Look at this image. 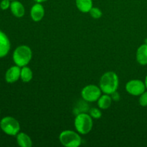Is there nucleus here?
<instances>
[{
	"instance_id": "f257e3e1",
	"label": "nucleus",
	"mask_w": 147,
	"mask_h": 147,
	"mask_svg": "<svg viewBox=\"0 0 147 147\" xmlns=\"http://www.w3.org/2000/svg\"><path fill=\"white\" fill-rule=\"evenodd\" d=\"M119 77L114 72H106L100 80V88L104 93L111 95L116 91L119 87Z\"/></svg>"
},
{
	"instance_id": "f03ea898",
	"label": "nucleus",
	"mask_w": 147,
	"mask_h": 147,
	"mask_svg": "<svg viewBox=\"0 0 147 147\" xmlns=\"http://www.w3.org/2000/svg\"><path fill=\"white\" fill-rule=\"evenodd\" d=\"M32 53L30 47L20 45L14 50L13 53V60L17 65L21 67L27 66L31 60Z\"/></svg>"
},
{
	"instance_id": "7ed1b4c3",
	"label": "nucleus",
	"mask_w": 147,
	"mask_h": 147,
	"mask_svg": "<svg viewBox=\"0 0 147 147\" xmlns=\"http://www.w3.org/2000/svg\"><path fill=\"white\" fill-rule=\"evenodd\" d=\"M75 127L80 134H87L93 128V119L90 114L80 113L77 114L75 119Z\"/></svg>"
},
{
	"instance_id": "20e7f679",
	"label": "nucleus",
	"mask_w": 147,
	"mask_h": 147,
	"mask_svg": "<svg viewBox=\"0 0 147 147\" xmlns=\"http://www.w3.org/2000/svg\"><path fill=\"white\" fill-rule=\"evenodd\" d=\"M59 139L60 143L66 147H78L81 144L80 135L71 130H65L61 132Z\"/></svg>"
},
{
	"instance_id": "39448f33",
	"label": "nucleus",
	"mask_w": 147,
	"mask_h": 147,
	"mask_svg": "<svg viewBox=\"0 0 147 147\" xmlns=\"http://www.w3.org/2000/svg\"><path fill=\"white\" fill-rule=\"evenodd\" d=\"M1 130L7 135L16 136L20 130V123L17 119L11 116H6L0 121Z\"/></svg>"
},
{
	"instance_id": "423d86ee",
	"label": "nucleus",
	"mask_w": 147,
	"mask_h": 147,
	"mask_svg": "<svg viewBox=\"0 0 147 147\" xmlns=\"http://www.w3.org/2000/svg\"><path fill=\"white\" fill-rule=\"evenodd\" d=\"M102 90L96 85H88L83 88L81 96L83 100L87 102H95L101 96Z\"/></svg>"
},
{
	"instance_id": "0eeeda50",
	"label": "nucleus",
	"mask_w": 147,
	"mask_h": 147,
	"mask_svg": "<svg viewBox=\"0 0 147 147\" xmlns=\"http://www.w3.org/2000/svg\"><path fill=\"white\" fill-rule=\"evenodd\" d=\"M146 86L143 81L140 80H131L126 85V90L132 96H140L146 90Z\"/></svg>"
},
{
	"instance_id": "6e6552de",
	"label": "nucleus",
	"mask_w": 147,
	"mask_h": 147,
	"mask_svg": "<svg viewBox=\"0 0 147 147\" xmlns=\"http://www.w3.org/2000/svg\"><path fill=\"white\" fill-rule=\"evenodd\" d=\"M20 74H21V68L20 66L17 65L14 66H11L6 72V81L9 83H15L20 78Z\"/></svg>"
},
{
	"instance_id": "1a4fd4ad",
	"label": "nucleus",
	"mask_w": 147,
	"mask_h": 147,
	"mask_svg": "<svg viewBox=\"0 0 147 147\" xmlns=\"http://www.w3.org/2000/svg\"><path fill=\"white\" fill-rule=\"evenodd\" d=\"M11 47L9 39L7 34L0 30V58L4 57L9 53Z\"/></svg>"
},
{
	"instance_id": "9d476101",
	"label": "nucleus",
	"mask_w": 147,
	"mask_h": 147,
	"mask_svg": "<svg viewBox=\"0 0 147 147\" xmlns=\"http://www.w3.org/2000/svg\"><path fill=\"white\" fill-rule=\"evenodd\" d=\"M30 15L34 22H40L42 20L45 16V9L41 3H36L32 6L30 11Z\"/></svg>"
},
{
	"instance_id": "9b49d317",
	"label": "nucleus",
	"mask_w": 147,
	"mask_h": 147,
	"mask_svg": "<svg viewBox=\"0 0 147 147\" xmlns=\"http://www.w3.org/2000/svg\"><path fill=\"white\" fill-rule=\"evenodd\" d=\"M10 10H11L13 15L16 17H18V18L22 17L24 15V12H25V9H24L23 4L20 1H16V0H14L11 2Z\"/></svg>"
},
{
	"instance_id": "f8f14e48",
	"label": "nucleus",
	"mask_w": 147,
	"mask_h": 147,
	"mask_svg": "<svg viewBox=\"0 0 147 147\" xmlns=\"http://www.w3.org/2000/svg\"><path fill=\"white\" fill-rule=\"evenodd\" d=\"M136 60L142 65H147V44L142 45L136 52Z\"/></svg>"
},
{
	"instance_id": "ddd939ff",
	"label": "nucleus",
	"mask_w": 147,
	"mask_h": 147,
	"mask_svg": "<svg viewBox=\"0 0 147 147\" xmlns=\"http://www.w3.org/2000/svg\"><path fill=\"white\" fill-rule=\"evenodd\" d=\"M17 142L19 146L22 147H31L32 142L30 136L25 133H18L17 134Z\"/></svg>"
},
{
	"instance_id": "4468645a",
	"label": "nucleus",
	"mask_w": 147,
	"mask_h": 147,
	"mask_svg": "<svg viewBox=\"0 0 147 147\" xmlns=\"http://www.w3.org/2000/svg\"><path fill=\"white\" fill-rule=\"evenodd\" d=\"M76 4L79 11L83 13L89 12L93 7L92 0H76Z\"/></svg>"
},
{
	"instance_id": "2eb2a0df",
	"label": "nucleus",
	"mask_w": 147,
	"mask_h": 147,
	"mask_svg": "<svg viewBox=\"0 0 147 147\" xmlns=\"http://www.w3.org/2000/svg\"><path fill=\"white\" fill-rule=\"evenodd\" d=\"M112 103L111 96L109 94L105 93L104 95H101L98 100V106L100 109H107L111 106Z\"/></svg>"
},
{
	"instance_id": "dca6fc26",
	"label": "nucleus",
	"mask_w": 147,
	"mask_h": 147,
	"mask_svg": "<svg viewBox=\"0 0 147 147\" xmlns=\"http://www.w3.org/2000/svg\"><path fill=\"white\" fill-rule=\"evenodd\" d=\"M33 73L31 69L27 66L22 67L21 74H20V78L24 83H28L32 79Z\"/></svg>"
},
{
	"instance_id": "f3484780",
	"label": "nucleus",
	"mask_w": 147,
	"mask_h": 147,
	"mask_svg": "<svg viewBox=\"0 0 147 147\" xmlns=\"http://www.w3.org/2000/svg\"><path fill=\"white\" fill-rule=\"evenodd\" d=\"M89 13H90V15L94 19H99L103 15L101 10L98 7H92Z\"/></svg>"
},
{
	"instance_id": "a211bd4d",
	"label": "nucleus",
	"mask_w": 147,
	"mask_h": 147,
	"mask_svg": "<svg viewBox=\"0 0 147 147\" xmlns=\"http://www.w3.org/2000/svg\"><path fill=\"white\" fill-rule=\"evenodd\" d=\"M89 113H89L90 116L93 119H98L102 116L101 111L98 109H97V108H92L90 110V111H89Z\"/></svg>"
},
{
	"instance_id": "6ab92c4d",
	"label": "nucleus",
	"mask_w": 147,
	"mask_h": 147,
	"mask_svg": "<svg viewBox=\"0 0 147 147\" xmlns=\"http://www.w3.org/2000/svg\"><path fill=\"white\" fill-rule=\"evenodd\" d=\"M139 104L143 107L147 106V91H144L139 98Z\"/></svg>"
},
{
	"instance_id": "aec40b11",
	"label": "nucleus",
	"mask_w": 147,
	"mask_h": 147,
	"mask_svg": "<svg viewBox=\"0 0 147 147\" xmlns=\"http://www.w3.org/2000/svg\"><path fill=\"white\" fill-rule=\"evenodd\" d=\"M10 0H2L0 3V8L2 10H6L8 8H10Z\"/></svg>"
},
{
	"instance_id": "412c9836",
	"label": "nucleus",
	"mask_w": 147,
	"mask_h": 147,
	"mask_svg": "<svg viewBox=\"0 0 147 147\" xmlns=\"http://www.w3.org/2000/svg\"><path fill=\"white\" fill-rule=\"evenodd\" d=\"M111 95L112 100H115V101H118L120 99V95H119V93L116 90L115 92H113V93H112Z\"/></svg>"
},
{
	"instance_id": "4be33fe9",
	"label": "nucleus",
	"mask_w": 147,
	"mask_h": 147,
	"mask_svg": "<svg viewBox=\"0 0 147 147\" xmlns=\"http://www.w3.org/2000/svg\"><path fill=\"white\" fill-rule=\"evenodd\" d=\"M36 3H42L45 2V1H47V0H34Z\"/></svg>"
},
{
	"instance_id": "5701e85b",
	"label": "nucleus",
	"mask_w": 147,
	"mask_h": 147,
	"mask_svg": "<svg viewBox=\"0 0 147 147\" xmlns=\"http://www.w3.org/2000/svg\"><path fill=\"white\" fill-rule=\"evenodd\" d=\"M144 83H145V86H146V88H147V76H146V78H145Z\"/></svg>"
},
{
	"instance_id": "b1692460",
	"label": "nucleus",
	"mask_w": 147,
	"mask_h": 147,
	"mask_svg": "<svg viewBox=\"0 0 147 147\" xmlns=\"http://www.w3.org/2000/svg\"><path fill=\"white\" fill-rule=\"evenodd\" d=\"M145 44H147V39L145 40Z\"/></svg>"
},
{
	"instance_id": "393cba45",
	"label": "nucleus",
	"mask_w": 147,
	"mask_h": 147,
	"mask_svg": "<svg viewBox=\"0 0 147 147\" xmlns=\"http://www.w3.org/2000/svg\"><path fill=\"white\" fill-rule=\"evenodd\" d=\"M10 1H14V0H10Z\"/></svg>"
},
{
	"instance_id": "a878e982",
	"label": "nucleus",
	"mask_w": 147,
	"mask_h": 147,
	"mask_svg": "<svg viewBox=\"0 0 147 147\" xmlns=\"http://www.w3.org/2000/svg\"><path fill=\"white\" fill-rule=\"evenodd\" d=\"M0 113H1V110H0Z\"/></svg>"
}]
</instances>
